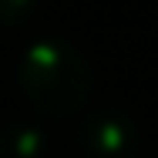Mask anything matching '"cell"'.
I'll return each mask as SVG.
<instances>
[{
  "instance_id": "6da1fadb",
  "label": "cell",
  "mask_w": 158,
  "mask_h": 158,
  "mask_svg": "<svg viewBox=\"0 0 158 158\" xmlns=\"http://www.w3.org/2000/svg\"><path fill=\"white\" fill-rule=\"evenodd\" d=\"M17 84L40 118H74L94 91V67L74 40L47 34L20 51Z\"/></svg>"
},
{
  "instance_id": "7a4b0ae2",
  "label": "cell",
  "mask_w": 158,
  "mask_h": 158,
  "mask_svg": "<svg viewBox=\"0 0 158 158\" xmlns=\"http://www.w3.org/2000/svg\"><path fill=\"white\" fill-rule=\"evenodd\" d=\"M77 148L88 158H138L141 128L121 108H94L77 118Z\"/></svg>"
},
{
  "instance_id": "3957f363",
  "label": "cell",
  "mask_w": 158,
  "mask_h": 158,
  "mask_svg": "<svg viewBox=\"0 0 158 158\" xmlns=\"http://www.w3.org/2000/svg\"><path fill=\"white\" fill-rule=\"evenodd\" d=\"M47 155V131L40 121L14 118L0 125V158H44Z\"/></svg>"
},
{
  "instance_id": "277c9868",
  "label": "cell",
  "mask_w": 158,
  "mask_h": 158,
  "mask_svg": "<svg viewBox=\"0 0 158 158\" xmlns=\"http://www.w3.org/2000/svg\"><path fill=\"white\" fill-rule=\"evenodd\" d=\"M37 7V0H0V24H20Z\"/></svg>"
}]
</instances>
